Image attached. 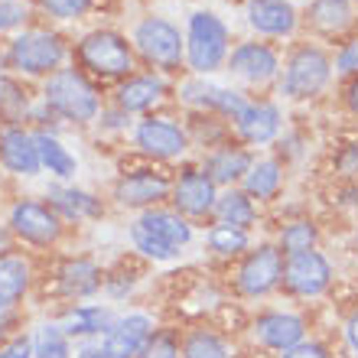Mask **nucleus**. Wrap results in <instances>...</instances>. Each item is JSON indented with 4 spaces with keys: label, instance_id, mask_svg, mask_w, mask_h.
<instances>
[{
    "label": "nucleus",
    "instance_id": "1",
    "mask_svg": "<svg viewBox=\"0 0 358 358\" xmlns=\"http://www.w3.org/2000/svg\"><path fill=\"white\" fill-rule=\"evenodd\" d=\"M43 101L56 114H62L66 121H76V124L94 121V114L101 108L94 85L78 69H59V72H52L46 82V92H43Z\"/></svg>",
    "mask_w": 358,
    "mask_h": 358
},
{
    "label": "nucleus",
    "instance_id": "2",
    "mask_svg": "<svg viewBox=\"0 0 358 358\" xmlns=\"http://www.w3.org/2000/svg\"><path fill=\"white\" fill-rule=\"evenodd\" d=\"M186 56L189 66L196 69L199 76L215 72L228 59V27L215 13L199 10L189 17V33H186Z\"/></svg>",
    "mask_w": 358,
    "mask_h": 358
},
{
    "label": "nucleus",
    "instance_id": "3",
    "mask_svg": "<svg viewBox=\"0 0 358 358\" xmlns=\"http://www.w3.org/2000/svg\"><path fill=\"white\" fill-rule=\"evenodd\" d=\"M78 59H82V66L88 72L104 76V78L127 76L134 69L131 43L121 33H114V29H94V33H88L78 43Z\"/></svg>",
    "mask_w": 358,
    "mask_h": 358
},
{
    "label": "nucleus",
    "instance_id": "4",
    "mask_svg": "<svg viewBox=\"0 0 358 358\" xmlns=\"http://www.w3.org/2000/svg\"><path fill=\"white\" fill-rule=\"evenodd\" d=\"M62 59H66V43L59 33H49V29H29L10 43V66L27 76L59 72Z\"/></svg>",
    "mask_w": 358,
    "mask_h": 358
},
{
    "label": "nucleus",
    "instance_id": "5",
    "mask_svg": "<svg viewBox=\"0 0 358 358\" xmlns=\"http://www.w3.org/2000/svg\"><path fill=\"white\" fill-rule=\"evenodd\" d=\"M134 46L141 49V56L150 66L163 72H176L182 56H186V43L179 36V29L163 17H147L134 29Z\"/></svg>",
    "mask_w": 358,
    "mask_h": 358
},
{
    "label": "nucleus",
    "instance_id": "6",
    "mask_svg": "<svg viewBox=\"0 0 358 358\" xmlns=\"http://www.w3.org/2000/svg\"><path fill=\"white\" fill-rule=\"evenodd\" d=\"M283 283V251L277 245H257L251 248L238 267L235 287L248 300H261L273 293Z\"/></svg>",
    "mask_w": 358,
    "mask_h": 358
},
{
    "label": "nucleus",
    "instance_id": "7",
    "mask_svg": "<svg viewBox=\"0 0 358 358\" xmlns=\"http://www.w3.org/2000/svg\"><path fill=\"white\" fill-rule=\"evenodd\" d=\"M10 235L36 248H49L62 238V218L46 202H33V199H20L10 208Z\"/></svg>",
    "mask_w": 358,
    "mask_h": 358
},
{
    "label": "nucleus",
    "instance_id": "8",
    "mask_svg": "<svg viewBox=\"0 0 358 358\" xmlns=\"http://www.w3.org/2000/svg\"><path fill=\"white\" fill-rule=\"evenodd\" d=\"M329 59H326V52L316 46H300L296 52L290 56V62H287V72H283V94H290V98H296V101H303V98H313V94H320L322 88H326V82H329Z\"/></svg>",
    "mask_w": 358,
    "mask_h": 358
},
{
    "label": "nucleus",
    "instance_id": "9",
    "mask_svg": "<svg viewBox=\"0 0 358 358\" xmlns=\"http://www.w3.org/2000/svg\"><path fill=\"white\" fill-rule=\"evenodd\" d=\"M332 283V264L326 261V255H320L316 248L303 251V255H290L283 261V290L303 300H313L320 293L329 290Z\"/></svg>",
    "mask_w": 358,
    "mask_h": 358
},
{
    "label": "nucleus",
    "instance_id": "10",
    "mask_svg": "<svg viewBox=\"0 0 358 358\" xmlns=\"http://www.w3.org/2000/svg\"><path fill=\"white\" fill-rule=\"evenodd\" d=\"M170 202H173V212H179L182 218H206L215 212L218 186L206 176V170L189 166V170H182L179 179L173 182Z\"/></svg>",
    "mask_w": 358,
    "mask_h": 358
},
{
    "label": "nucleus",
    "instance_id": "11",
    "mask_svg": "<svg viewBox=\"0 0 358 358\" xmlns=\"http://www.w3.org/2000/svg\"><path fill=\"white\" fill-rule=\"evenodd\" d=\"M173 182L157 170H131L114 182V202L124 208H157L163 199H170Z\"/></svg>",
    "mask_w": 358,
    "mask_h": 358
},
{
    "label": "nucleus",
    "instance_id": "12",
    "mask_svg": "<svg viewBox=\"0 0 358 358\" xmlns=\"http://www.w3.org/2000/svg\"><path fill=\"white\" fill-rule=\"evenodd\" d=\"M153 329L157 326H153V320L147 313H127L121 320H114L101 342L104 358H141Z\"/></svg>",
    "mask_w": 358,
    "mask_h": 358
},
{
    "label": "nucleus",
    "instance_id": "13",
    "mask_svg": "<svg viewBox=\"0 0 358 358\" xmlns=\"http://www.w3.org/2000/svg\"><path fill=\"white\" fill-rule=\"evenodd\" d=\"M134 141H137L141 153L153 157V160H173V157H182L189 150L186 131L170 117H147V121H141Z\"/></svg>",
    "mask_w": 358,
    "mask_h": 358
},
{
    "label": "nucleus",
    "instance_id": "14",
    "mask_svg": "<svg viewBox=\"0 0 358 358\" xmlns=\"http://www.w3.org/2000/svg\"><path fill=\"white\" fill-rule=\"evenodd\" d=\"M251 332H255V339L261 342L264 349L287 352V349H293L296 342L306 339V320L296 316V313L267 310L251 322Z\"/></svg>",
    "mask_w": 358,
    "mask_h": 358
},
{
    "label": "nucleus",
    "instance_id": "15",
    "mask_svg": "<svg viewBox=\"0 0 358 358\" xmlns=\"http://www.w3.org/2000/svg\"><path fill=\"white\" fill-rule=\"evenodd\" d=\"M0 163L17 176H36L43 170L39 163V150H36V137L23 127H3L0 131Z\"/></svg>",
    "mask_w": 358,
    "mask_h": 358
},
{
    "label": "nucleus",
    "instance_id": "16",
    "mask_svg": "<svg viewBox=\"0 0 358 358\" xmlns=\"http://www.w3.org/2000/svg\"><path fill=\"white\" fill-rule=\"evenodd\" d=\"M56 280H59V290L66 293L69 300H88V296H94L104 287V271L94 264L92 257L78 255L62 261Z\"/></svg>",
    "mask_w": 358,
    "mask_h": 358
},
{
    "label": "nucleus",
    "instance_id": "17",
    "mask_svg": "<svg viewBox=\"0 0 358 358\" xmlns=\"http://www.w3.org/2000/svg\"><path fill=\"white\" fill-rule=\"evenodd\" d=\"M228 72L245 82H267L277 76V52L264 43H241V46L228 56Z\"/></svg>",
    "mask_w": 358,
    "mask_h": 358
},
{
    "label": "nucleus",
    "instance_id": "18",
    "mask_svg": "<svg viewBox=\"0 0 358 358\" xmlns=\"http://www.w3.org/2000/svg\"><path fill=\"white\" fill-rule=\"evenodd\" d=\"M33 283V264L23 255H0V316L13 313Z\"/></svg>",
    "mask_w": 358,
    "mask_h": 358
},
{
    "label": "nucleus",
    "instance_id": "19",
    "mask_svg": "<svg viewBox=\"0 0 358 358\" xmlns=\"http://www.w3.org/2000/svg\"><path fill=\"white\" fill-rule=\"evenodd\" d=\"M46 199H49V206L59 212V218H69V222H85V218H101L104 215L101 199L92 196L88 189H78V186H49Z\"/></svg>",
    "mask_w": 358,
    "mask_h": 358
},
{
    "label": "nucleus",
    "instance_id": "20",
    "mask_svg": "<svg viewBox=\"0 0 358 358\" xmlns=\"http://www.w3.org/2000/svg\"><path fill=\"white\" fill-rule=\"evenodd\" d=\"M248 23L264 36H287L296 27V10L287 0H251L248 3Z\"/></svg>",
    "mask_w": 358,
    "mask_h": 358
},
{
    "label": "nucleus",
    "instance_id": "21",
    "mask_svg": "<svg viewBox=\"0 0 358 358\" xmlns=\"http://www.w3.org/2000/svg\"><path fill=\"white\" fill-rule=\"evenodd\" d=\"M137 222H141L157 241L176 248V251L192 241V225H189V218H182L179 212H170V208H147Z\"/></svg>",
    "mask_w": 358,
    "mask_h": 358
},
{
    "label": "nucleus",
    "instance_id": "22",
    "mask_svg": "<svg viewBox=\"0 0 358 358\" xmlns=\"http://www.w3.org/2000/svg\"><path fill=\"white\" fill-rule=\"evenodd\" d=\"M235 127L241 134V141L245 143H267L277 137L280 131V111L273 108V104H248L245 111L235 117Z\"/></svg>",
    "mask_w": 358,
    "mask_h": 358
},
{
    "label": "nucleus",
    "instance_id": "23",
    "mask_svg": "<svg viewBox=\"0 0 358 358\" xmlns=\"http://www.w3.org/2000/svg\"><path fill=\"white\" fill-rule=\"evenodd\" d=\"M251 153L245 147H218L212 157L206 160V176L215 182V186H235L238 179H245V173L251 170Z\"/></svg>",
    "mask_w": 358,
    "mask_h": 358
},
{
    "label": "nucleus",
    "instance_id": "24",
    "mask_svg": "<svg viewBox=\"0 0 358 358\" xmlns=\"http://www.w3.org/2000/svg\"><path fill=\"white\" fill-rule=\"evenodd\" d=\"M111 310L108 306H94V303H82L76 310H69L59 322V329L66 332V339H88V336H101L111 329Z\"/></svg>",
    "mask_w": 358,
    "mask_h": 358
},
{
    "label": "nucleus",
    "instance_id": "25",
    "mask_svg": "<svg viewBox=\"0 0 358 358\" xmlns=\"http://www.w3.org/2000/svg\"><path fill=\"white\" fill-rule=\"evenodd\" d=\"M182 94H186V101L202 104L208 111L228 114V117H238V114L248 108V101L238 92L222 88V85H206V82H186V85H182Z\"/></svg>",
    "mask_w": 358,
    "mask_h": 358
},
{
    "label": "nucleus",
    "instance_id": "26",
    "mask_svg": "<svg viewBox=\"0 0 358 358\" xmlns=\"http://www.w3.org/2000/svg\"><path fill=\"white\" fill-rule=\"evenodd\" d=\"M166 85L160 76H134L117 88V104L124 111H147L163 98Z\"/></svg>",
    "mask_w": 358,
    "mask_h": 358
},
{
    "label": "nucleus",
    "instance_id": "27",
    "mask_svg": "<svg viewBox=\"0 0 358 358\" xmlns=\"http://www.w3.org/2000/svg\"><path fill=\"white\" fill-rule=\"evenodd\" d=\"M215 218L222 222V225H231V228L248 231V228L257 222V206L245 189H225L215 202Z\"/></svg>",
    "mask_w": 358,
    "mask_h": 358
},
{
    "label": "nucleus",
    "instance_id": "28",
    "mask_svg": "<svg viewBox=\"0 0 358 358\" xmlns=\"http://www.w3.org/2000/svg\"><path fill=\"white\" fill-rule=\"evenodd\" d=\"M245 192L251 199H261V202H267V199H273L277 192H280L283 186V166L277 160H257L251 163V170L245 173Z\"/></svg>",
    "mask_w": 358,
    "mask_h": 358
},
{
    "label": "nucleus",
    "instance_id": "29",
    "mask_svg": "<svg viewBox=\"0 0 358 358\" xmlns=\"http://www.w3.org/2000/svg\"><path fill=\"white\" fill-rule=\"evenodd\" d=\"M33 137H36V150H39V163H43V170H49L56 179H72L76 176L78 160L56 141V137H52V134L39 131V134H33Z\"/></svg>",
    "mask_w": 358,
    "mask_h": 358
},
{
    "label": "nucleus",
    "instance_id": "30",
    "mask_svg": "<svg viewBox=\"0 0 358 358\" xmlns=\"http://www.w3.org/2000/svg\"><path fill=\"white\" fill-rule=\"evenodd\" d=\"M182 358H235L228 342L212 329H192L182 336Z\"/></svg>",
    "mask_w": 358,
    "mask_h": 358
},
{
    "label": "nucleus",
    "instance_id": "31",
    "mask_svg": "<svg viewBox=\"0 0 358 358\" xmlns=\"http://www.w3.org/2000/svg\"><path fill=\"white\" fill-rule=\"evenodd\" d=\"M208 251L218 257H238V255H248L251 251V238H248V231H241V228H231V225H212L208 228Z\"/></svg>",
    "mask_w": 358,
    "mask_h": 358
},
{
    "label": "nucleus",
    "instance_id": "32",
    "mask_svg": "<svg viewBox=\"0 0 358 358\" xmlns=\"http://www.w3.org/2000/svg\"><path fill=\"white\" fill-rule=\"evenodd\" d=\"M316 238H320L316 225L306 222V218H296V222H287V225L280 228V235H277V248H280L287 257L303 255V251H313V248H316Z\"/></svg>",
    "mask_w": 358,
    "mask_h": 358
},
{
    "label": "nucleus",
    "instance_id": "33",
    "mask_svg": "<svg viewBox=\"0 0 358 358\" xmlns=\"http://www.w3.org/2000/svg\"><path fill=\"white\" fill-rule=\"evenodd\" d=\"M310 20L313 27L326 29V33H336V29H345L352 20V3L349 0H313L310 3Z\"/></svg>",
    "mask_w": 358,
    "mask_h": 358
},
{
    "label": "nucleus",
    "instance_id": "34",
    "mask_svg": "<svg viewBox=\"0 0 358 358\" xmlns=\"http://www.w3.org/2000/svg\"><path fill=\"white\" fill-rule=\"evenodd\" d=\"M131 241H134V248H137L143 257H150V261H176V257H179L176 248L157 241V238H153L150 231L141 225V222H131Z\"/></svg>",
    "mask_w": 358,
    "mask_h": 358
},
{
    "label": "nucleus",
    "instance_id": "35",
    "mask_svg": "<svg viewBox=\"0 0 358 358\" xmlns=\"http://www.w3.org/2000/svg\"><path fill=\"white\" fill-rule=\"evenodd\" d=\"M27 92L13 82V78L0 76V114L10 121V127H13V121H20L23 114H27Z\"/></svg>",
    "mask_w": 358,
    "mask_h": 358
},
{
    "label": "nucleus",
    "instance_id": "36",
    "mask_svg": "<svg viewBox=\"0 0 358 358\" xmlns=\"http://www.w3.org/2000/svg\"><path fill=\"white\" fill-rule=\"evenodd\" d=\"M141 358H182V339L176 329H153Z\"/></svg>",
    "mask_w": 358,
    "mask_h": 358
},
{
    "label": "nucleus",
    "instance_id": "37",
    "mask_svg": "<svg viewBox=\"0 0 358 358\" xmlns=\"http://www.w3.org/2000/svg\"><path fill=\"white\" fill-rule=\"evenodd\" d=\"M134 283H137V271H114V273H104V293L111 296V300H124L127 293L134 290Z\"/></svg>",
    "mask_w": 358,
    "mask_h": 358
},
{
    "label": "nucleus",
    "instance_id": "38",
    "mask_svg": "<svg viewBox=\"0 0 358 358\" xmlns=\"http://www.w3.org/2000/svg\"><path fill=\"white\" fill-rule=\"evenodd\" d=\"M39 3H43V10L49 17L56 20H76L92 7V0H39Z\"/></svg>",
    "mask_w": 358,
    "mask_h": 358
},
{
    "label": "nucleus",
    "instance_id": "39",
    "mask_svg": "<svg viewBox=\"0 0 358 358\" xmlns=\"http://www.w3.org/2000/svg\"><path fill=\"white\" fill-rule=\"evenodd\" d=\"M27 17H29L27 3H20V0H0V33H7V29L20 27Z\"/></svg>",
    "mask_w": 358,
    "mask_h": 358
},
{
    "label": "nucleus",
    "instance_id": "40",
    "mask_svg": "<svg viewBox=\"0 0 358 358\" xmlns=\"http://www.w3.org/2000/svg\"><path fill=\"white\" fill-rule=\"evenodd\" d=\"M277 358H329V349H326L322 342L303 339V342H296L293 349L280 352V355H277Z\"/></svg>",
    "mask_w": 358,
    "mask_h": 358
},
{
    "label": "nucleus",
    "instance_id": "41",
    "mask_svg": "<svg viewBox=\"0 0 358 358\" xmlns=\"http://www.w3.org/2000/svg\"><path fill=\"white\" fill-rule=\"evenodd\" d=\"M0 358H33V336H13L0 345Z\"/></svg>",
    "mask_w": 358,
    "mask_h": 358
},
{
    "label": "nucleus",
    "instance_id": "42",
    "mask_svg": "<svg viewBox=\"0 0 358 358\" xmlns=\"http://www.w3.org/2000/svg\"><path fill=\"white\" fill-rule=\"evenodd\" d=\"M336 69H339L342 76H355L358 72V36L352 39V43H345V49H342L339 59H336Z\"/></svg>",
    "mask_w": 358,
    "mask_h": 358
},
{
    "label": "nucleus",
    "instance_id": "43",
    "mask_svg": "<svg viewBox=\"0 0 358 358\" xmlns=\"http://www.w3.org/2000/svg\"><path fill=\"white\" fill-rule=\"evenodd\" d=\"M345 339H349V345L358 352V310L349 316V322H345Z\"/></svg>",
    "mask_w": 358,
    "mask_h": 358
},
{
    "label": "nucleus",
    "instance_id": "44",
    "mask_svg": "<svg viewBox=\"0 0 358 358\" xmlns=\"http://www.w3.org/2000/svg\"><path fill=\"white\" fill-rule=\"evenodd\" d=\"M76 358H104V349L101 345H82V349L76 352Z\"/></svg>",
    "mask_w": 358,
    "mask_h": 358
},
{
    "label": "nucleus",
    "instance_id": "45",
    "mask_svg": "<svg viewBox=\"0 0 358 358\" xmlns=\"http://www.w3.org/2000/svg\"><path fill=\"white\" fill-rule=\"evenodd\" d=\"M349 104H352V111L358 114V82H352V88H349Z\"/></svg>",
    "mask_w": 358,
    "mask_h": 358
}]
</instances>
